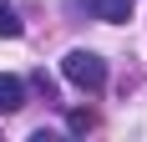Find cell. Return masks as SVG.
Returning a JSON list of instances; mask_svg holds the SVG:
<instances>
[{"label": "cell", "instance_id": "1", "mask_svg": "<svg viewBox=\"0 0 147 142\" xmlns=\"http://www.w3.org/2000/svg\"><path fill=\"white\" fill-rule=\"evenodd\" d=\"M61 71H66V81H71V86H81V91H102V86H107V61L96 56V51H86V46L66 51Z\"/></svg>", "mask_w": 147, "mask_h": 142}, {"label": "cell", "instance_id": "2", "mask_svg": "<svg viewBox=\"0 0 147 142\" xmlns=\"http://www.w3.org/2000/svg\"><path fill=\"white\" fill-rule=\"evenodd\" d=\"M71 10H91L96 20H107V26H122V20L132 15V0H71Z\"/></svg>", "mask_w": 147, "mask_h": 142}, {"label": "cell", "instance_id": "3", "mask_svg": "<svg viewBox=\"0 0 147 142\" xmlns=\"http://www.w3.org/2000/svg\"><path fill=\"white\" fill-rule=\"evenodd\" d=\"M20 107H26V81H20V76H5V71H0V117L20 112Z\"/></svg>", "mask_w": 147, "mask_h": 142}, {"label": "cell", "instance_id": "4", "mask_svg": "<svg viewBox=\"0 0 147 142\" xmlns=\"http://www.w3.org/2000/svg\"><path fill=\"white\" fill-rule=\"evenodd\" d=\"M0 36H5V41H15V36H20V15H15L5 0H0Z\"/></svg>", "mask_w": 147, "mask_h": 142}, {"label": "cell", "instance_id": "5", "mask_svg": "<svg viewBox=\"0 0 147 142\" xmlns=\"http://www.w3.org/2000/svg\"><path fill=\"white\" fill-rule=\"evenodd\" d=\"M66 127H71V132H91V127H96V117H91L86 107H76V112H71V122H66Z\"/></svg>", "mask_w": 147, "mask_h": 142}, {"label": "cell", "instance_id": "6", "mask_svg": "<svg viewBox=\"0 0 147 142\" xmlns=\"http://www.w3.org/2000/svg\"><path fill=\"white\" fill-rule=\"evenodd\" d=\"M30 86H36V91H46V101L56 97V81H51V76H46V71H36V76H30Z\"/></svg>", "mask_w": 147, "mask_h": 142}]
</instances>
